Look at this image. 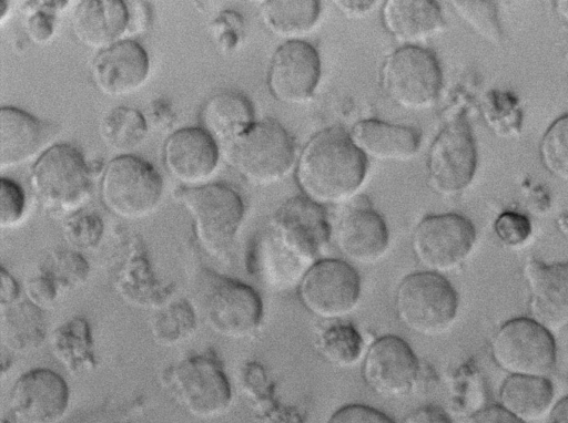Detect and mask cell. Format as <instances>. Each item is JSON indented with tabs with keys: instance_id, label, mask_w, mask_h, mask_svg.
<instances>
[{
	"instance_id": "12",
	"label": "cell",
	"mask_w": 568,
	"mask_h": 423,
	"mask_svg": "<svg viewBox=\"0 0 568 423\" xmlns=\"http://www.w3.org/2000/svg\"><path fill=\"white\" fill-rule=\"evenodd\" d=\"M361 277L345 260L318 259L297 282V295L304 308L324 320H341L358 305Z\"/></svg>"
},
{
	"instance_id": "42",
	"label": "cell",
	"mask_w": 568,
	"mask_h": 423,
	"mask_svg": "<svg viewBox=\"0 0 568 423\" xmlns=\"http://www.w3.org/2000/svg\"><path fill=\"white\" fill-rule=\"evenodd\" d=\"M42 7L32 9L27 19V32L30 39L38 44L47 43L53 35L55 17L54 11L68 4L59 1H41Z\"/></svg>"
},
{
	"instance_id": "32",
	"label": "cell",
	"mask_w": 568,
	"mask_h": 423,
	"mask_svg": "<svg viewBox=\"0 0 568 423\" xmlns=\"http://www.w3.org/2000/svg\"><path fill=\"white\" fill-rule=\"evenodd\" d=\"M317 345L327 362L341 368L356 364L364 350L357 328L343 319L329 321L321 330Z\"/></svg>"
},
{
	"instance_id": "6",
	"label": "cell",
	"mask_w": 568,
	"mask_h": 423,
	"mask_svg": "<svg viewBox=\"0 0 568 423\" xmlns=\"http://www.w3.org/2000/svg\"><path fill=\"white\" fill-rule=\"evenodd\" d=\"M174 197L192 217L195 236L211 255H221L232 245L244 218L240 194L224 184L181 186Z\"/></svg>"
},
{
	"instance_id": "8",
	"label": "cell",
	"mask_w": 568,
	"mask_h": 423,
	"mask_svg": "<svg viewBox=\"0 0 568 423\" xmlns=\"http://www.w3.org/2000/svg\"><path fill=\"white\" fill-rule=\"evenodd\" d=\"M100 193L103 205L112 214L125 219H140L160 205L163 180L149 162L124 154L105 165Z\"/></svg>"
},
{
	"instance_id": "20",
	"label": "cell",
	"mask_w": 568,
	"mask_h": 423,
	"mask_svg": "<svg viewBox=\"0 0 568 423\" xmlns=\"http://www.w3.org/2000/svg\"><path fill=\"white\" fill-rule=\"evenodd\" d=\"M334 237L339 251L351 261L369 265L382 259L389 246L388 227L369 206H352L336 223Z\"/></svg>"
},
{
	"instance_id": "25",
	"label": "cell",
	"mask_w": 568,
	"mask_h": 423,
	"mask_svg": "<svg viewBox=\"0 0 568 423\" xmlns=\"http://www.w3.org/2000/svg\"><path fill=\"white\" fill-rule=\"evenodd\" d=\"M382 19L387 32L404 45H418L445 27L437 3L425 0H387Z\"/></svg>"
},
{
	"instance_id": "51",
	"label": "cell",
	"mask_w": 568,
	"mask_h": 423,
	"mask_svg": "<svg viewBox=\"0 0 568 423\" xmlns=\"http://www.w3.org/2000/svg\"><path fill=\"white\" fill-rule=\"evenodd\" d=\"M556 10L568 24V1H557Z\"/></svg>"
},
{
	"instance_id": "36",
	"label": "cell",
	"mask_w": 568,
	"mask_h": 423,
	"mask_svg": "<svg viewBox=\"0 0 568 423\" xmlns=\"http://www.w3.org/2000/svg\"><path fill=\"white\" fill-rule=\"evenodd\" d=\"M43 268L53 276L62 291L82 286L90 275L89 262L74 250L53 252Z\"/></svg>"
},
{
	"instance_id": "37",
	"label": "cell",
	"mask_w": 568,
	"mask_h": 423,
	"mask_svg": "<svg viewBox=\"0 0 568 423\" xmlns=\"http://www.w3.org/2000/svg\"><path fill=\"white\" fill-rule=\"evenodd\" d=\"M484 116L498 134L510 135L516 133L520 124L521 113L513 95L504 92H490L483 104Z\"/></svg>"
},
{
	"instance_id": "30",
	"label": "cell",
	"mask_w": 568,
	"mask_h": 423,
	"mask_svg": "<svg viewBox=\"0 0 568 423\" xmlns=\"http://www.w3.org/2000/svg\"><path fill=\"white\" fill-rule=\"evenodd\" d=\"M42 310L28 300L2 309V336L8 349L26 353L37 350L45 339Z\"/></svg>"
},
{
	"instance_id": "17",
	"label": "cell",
	"mask_w": 568,
	"mask_h": 423,
	"mask_svg": "<svg viewBox=\"0 0 568 423\" xmlns=\"http://www.w3.org/2000/svg\"><path fill=\"white\" fill-rule=\"evenodd\" d=\"M321 78L317 50L302 40L280 45L270 62L267 85L272 95L285 104H303L314 94Z\"/></svg>"
},
{
	"instance_id": "41",
	"label": "cell",
	"mask_w": 568,
	"mask_h": 423,
	"mask_svg": "<svg viewBox=\"0 0 568 423\" xmlns=\"http://www.w3.org/2000/svg\"><path fill=\"white\" fill-rule=\"evenodd\" d=\"M499 240L509 247H518L526 243L531 234L530 220L518 212L501 213L494 225Z\"/></svg>"
},
{
	"instance_id": "11",
	"label": "cell",
	"mask_w": 568,
	"mask_h": 423,
	"mask_svg": "<svg viewBox=\"0 0 568 423\" xmlns=\"http://www.w3.org/2000/svg\"><path fill=\"white\" fill-rule=\"evenodd\" d=\"M201 303L209 327L225 338H247L257 331L263 320L264 307L257 291L221 274L207 275Z\"/></svg>"
},
{
	"instance_id": "40",
	"label": "cell",
	"mask_w": 568,
	"mask_h": 423,
	"mask_svg": "<svg viewBox=\"0 0 568 423\" xmlns=\"http://www.w3.org/2000/svg\"><path fill=\"white\" fill-rule=\"evenodd\" d=\"M61 291L57 280L43 267L32 275L24 286L27 300L42 311L57 302Z\"/></svg>"
},
{
	"instance_id": "4",
	"label": "cell",
	"mask_w": 568,
	"mask_h": 423,
	"mask_svg": "<svg viewBox=\"0 0 568 423\" xmlns=\"http://www.w3.org/2000/svg\"><path fill=\"white\" fill-rule=\"evenodd\" d=\"M92 174L82 153L55 144L39 155L31 169V187L43 208L54 216L81 210L92 192Z\"/></svg>"
},
{
	"instance_id": "33",
	"label": "cell",
	"mask_w": 568,
	"mask_h": 423,
	"mask_svg": "<svg viewBox=\"0 0 568 423\" xmlns=\"http://www.w3.org/2000/svg\"><path fill=\"white\" fill-rule=\"evenodd\" d=\"M196 313L185 299H179L159 309L152 321L151 332L162 345H176L193 336Z\"/></svg>"
},
{
	"instance_id": "38",
	"label": "cell",
	"mask_w": 568,
	"mask_h": 423,
	"mask_svg": "<svg viewBox=\"0 0 568 423\" xmlns=\"http://www.w3.org/2000/svg\"><path fill=\"white\" fill-rule=\"evenodd\" d=\"M103 228V221L99 215L79 210L69 216L64 223L63 234L73 248L92 249L99 245Z\"/></svg>"
},
{
	"instance_id": "2",
	"label": "cell",
	"mask_w": 568,
	"mask_h": 423,
	"mask_svg": "<svg viewBox=\"0 0 568 423\" xmlns=\"http://www.w3.org/2000/svg\"><path fill=\"white\" fill-rule=\"evenodd\" d=\"M366 172V157L349 133L327 127L313 135L301 151L295 177L302 195L324 206L355 196Z\"/></svg>"
},
{
	"instance_id": "29",
	"label": "cell",
	"mask_w": 568,
	"mask_h": 423,
	"mask_svg": "<svg viewBox=\"0 0 568 423\" xmlns=\"http://www.w3.org/2000/svg\"><path fill=\"white\" fill-rule=\"evenodd\" d=\"M318 1H263L261 16L264 25L276 37L300 40L315 27L320 17Z\"/></svg>"
},
{
	"instance_id": "5",
	"label": "cell",
	"mask_w": 568,
	"mask_h": 423,
	"mask_svg": "<svg viewBox=\"0 0 568 423\" xmlns=\"http://www.w3.org/2000/svg\"><path fill=\"white\" fill-rule=\"evenodd\" d=\"M395 311L400 322L422 336H438L456 321L459 297L440 274L423 270L405 276L394 296Z\"/></svg>"
},
{
	"instance_id": "46",
	"label": "cell",
	"mask_w": 568,
	"mask_h": 423,
	"mask_svg": "<svg viewBox=\"0 0 568 423\" xmlns=\"http://www.w3.org/2000/svg\"><path fill=\"white\" fill-rule=\"evenodd\" d=\"M20 299V286L16 278L4 268L0 272V308L6 309Z\"/></svg>"
},
{
	"instance_id": "14",
	"label": "cell",
	"mask_w": 568,
	"mask_h": 423,
	"mask_svg": "<svg viewBox=\"0 0 568 423\" xmlns=\"http://www.w3.org/2000/svg\"><path fill=\"white\" fill-rule=\"evenodd\" d=\"M477 168V148L467 122L457 118L435 137L428 153L427 174L432 188L452 196L463 192Z\"/></svg>"
},
{
	"instance_id": "23",
	"label": "cell",
	"mask_w": 568,
	"mask_h": 423,
	"mask_svg": "<svg viewBox=\"0 0 568 423\" xmlns=\"http://www.w3.org/2000/svg\"><path fill=\"white\" fill-rule=\"evenodd\" d=\"M128 4L121 0H84L75 7L72 28L77 39L92 49L120 41L129 29Z\"/></svg>"
},
{
	"instance_id": "26",
	"label": "cell",
	"mask_w": 568,
	"mask_h": 423,
	"mask_svg": "<svg viewBox=\"0 0 568 423\" xmlns=\"http://www.w3.org/2000/svg\"><path fill=\"white\" fill-rule=\"evenodd\" d=\"M201 116L204 130L224 147L255 123L251 102L245 95L234 91L211 96L205 102Z\"/></svg>"
},
{
	"instance_id": "9",
	"label": "cell",
	"mask_w": 568,
	"mask_h": 423,
	"mask_svg": "<svg viewBox=\"0 0 568 423\" xmlns=\"http://www.w3.org/2000/svg\"><path fill=\"white\" fill-rule=\"evenodd\" d=\"M490 353L496 365L508 375L547 378L558 359L551 331L526 317L510 319L498 328Z\"/></svg>"
},
{
	"instance_id": "48",
	"label": "cell",
	"mask_w": 568,
	"mask_h": 423,
	"mask_svg": "<svg viewBox=\"0 0 568 423\" xmlns=\"http://www.w3.org/2000/svg\"><path fill=\"white\" fill-rule=\"evenodd\" d=\"M334 4L347 18L358 19L369 14L378 4L377 1H335Z\"/></svg>"
},
{
	"instance_id": "44",
	"label": "cell",
	"mask_w": 568,
	"mask_h": 423,
	"mask_svg": "<svg viewBox=\"0 0 568 423\" xmlns=\"http://www.w3.org/2000/svg\"><path fill=\"white\" fill-rule=\"evenodd\" d=\"M466 423H525L499 404L488 405L473 413Z\"/></svg>"
},
{
	"instance_id": "10",
	"label": "cell",
	"mask_w": 568,
	"mask_h": 423,
	"mask_svg": "<svg viewBox=\"0 0 568 423\" xmlns=\"http://www.w3.org/2000/svg\"><path fill=\"white\" fill-rule=\"evenodd\" d=\"M381 80L385 93L407 110H423L437 100L443 74L434 53L420 45H403L383 63Z\"/></svg>"
},
{
	"instance_id": "18",
	"label": "cell",
	"mask_w": 568,
	"mask_h": 423,
	"mask_svg": "<svg viewBox=\"0 0 568 423\" xmlns=\"http://www.w3.org/2000/svg\"><path fill=\"white\" fill-rule=\"evenodd\" d=\"M217 142L202 127H183L166 138L163 161L168 172L185 186L209 179L217 168Z\"/></svg>"
},
{
	"instance_id": "19",
	"label": "cell",
	"mask_w": 568,
	"mask_h": 423,
	"mask_svg": "<svg viewBox=\"0 0 568 423\" xmlns=\"http://www.w3.org/2000/svg\"><path fill=\"white\" fill-rule=\"evenodd\" d=\"M150 59L145 49L133 40L101 50L92 61L91 75L97 87L110 96L128 95L146 82Z\"/></svg>"
},
{
	"instance_id": "43",
	"label": "cell",
	"mask_w": 568,
	"mask_h": 423,
	"mask_svg": "<svg viewBox=\"0 0 568 423\" xmlns=\"http://www.w3.org/2000/svg\"><path fill=\"white\" fill-rule=\"evenodd\" d=\"M326 423H395L385 413L364 404H347L336 410Z\"/></svg>"
},
{
	"instance_id": "7",
	"label": "cell",
	"mask_w": 568,
	"mask_h": 423,
	"mask_svg": "<svg viewBox=\"0 0 568 423\" xmlns=\"http://www.w3.org/2000/svg\"><path fill=\"white\" fill-rule=\"evenodd\" d=\"M225 149L230 164L243 178L255 185L281 180L295 161L292 136L271 118L255 122Z\"/></svg>"
},
{
	"instance_id": "13",
	"label": "cell",
	"mask_w": 568,
	"mask_h": 423,
	"mask_svg": "<svg viewBox=\"0 0 568 423\" xmlns=\"http://www.w3.org/2000/svg\"><path fill=\"white\" fill-rule=\"evenodd\" d=\"M476 238V228L465 216L454 213L429 215L415 227L412 249L426 270L443 275L467 260Z\"/></svg>"
},
{
	"instance_id": "35",
	"label": "cell",
	"mask_w": 568,
	"mask_h": 423,
	"mask_svg": "<svg viewBox=\"0 0 568 423\" xmlns=\"http://www.w3.org/2000/svg\"><path fill=\"white\" fill-rule=\"evenodd\" d=\"M452 6L459 18L480 37L495 44L500 42L501 30L491 1H452Z\"/></svg>"
},
{
	"instance_id": "24",
	"label": "cell",
	"mask_w": 568,
	"mask_h": 423,
	"mask_svg": "<svg viewBox=\"0 0 568 423\" xmlns=\"http://www.w3.org/2000/svg\"><path fill=\"white\" fill-rule=\"evenodd\" d=\"M349 135L366 158L377 161H408L420 145V136L413 127L375 118L357 122Z\"/></svg>"
},
{
	"instance_id": "50",
	"label": "cell",
	"mask_w": 568,
	"mask_h": 423,
	"mask_svg": "<svg viewBox=\"0 0 568 423\" xmlns=\"http://www.w3.org/2000/svg\"><path fill=\"white\" fill-rule=\"evenodd\" d=\"M558 355L561 353L568 359V324L561 329V337L559 343H557Z\"/></svg>"
},
{
	"instance_id": "31",
	"label": "cell",
	"mask_w": 568,
	"mask_h": 423,
	"mask_svg": "<svg viewBox=\"0 0 568 423\" xmlns=\"http://www.w3.org/2000/svg\"><path fill=\"white\" fill-rule=\"evenodd\" d=\"M149 123L138 110L118 106L110 110L100 123V135L104 143L119 152H129L142 144Z\"/></svg>"
},
{
	"instance_id": "3",
	"label": "cell",
	"mask_w": 568,
	"mask_h": 423,
	"mask_svg": "<svg viewBox=\"0 0 568 423\" xmlns=\"http://www.w3.org/2000/svg\"><path fill=\"white\" fill-rule=\"evenodd\" d=\"M162 385L190 415L211 420L232 403V389L222 362L212 351L189 354L168 367Z\"/></svg>"
},
{
	"instance_id": "47",
	"label": "cell",
	"mask_w": 568,
	"mask_h": 423,
	"mask_svg": "<svg viewBox=\"0 0 568 423\" xmlns=\"http://www.w3.org/2000/svg\"><path fill=\"white\" fill-rule=\"evenodd\" d=\"M148 112V123H152L158 128L169 127L175 117L171 105L164 100H155L150 104Z\"/></svg>"
},
{
	"instance_id": "34",
	"label": "cell",
	"mask_w": 568,
	"mask_h": 423,
	"mask_svg": "<svg viewBox=\"0 0 568 423\" xmlns=\"http://www.w3.org/2000/svg\"><path fill=\"white\" fill-rule=\"evenodd\" d=\"M539 154L550 174L568 180V113L556 118L545 131Z\"/></svg>"
},
{
	"instance_id": "45",
	"label": "cell",
	"mask_w": 568,
	"mask_h": 423,
	"mask_svg": "<svg viewBox=\"0 0 568 423\" xmlns=\"http://www.w3.org/2000/svg\"><path fill=\"white\" fill-rule=\"evenodd\" d=\"M404 423H453V421L442 407L424 405L410 412Z\"/></svg>"
},
{
	"instance_id": "39",
	"label": "cell",
	"mask_w": 568,
	"mask_h": 423,
	"mask_svg": "<svg viewBox=\"0 0 568 423\" xmlns=\"http://www.w3.org/2000/svg\"><path fill=\"white\" fill-rule=\"evenodd\" d=\"M0 185V226L12 228L24 218L27 197L22 187L12 179L2 177Z\"/></svg>"
},
{
	"instance_id": "27",
	"label": "cell",
	"mask_w": 568,
	"mask_h": 423,
	"mask_svg": "<svg viewBox=\"0 0 568 423\" xmlns=\"http://www.w3.org/2000/svg\"><path fill=\"white\" fill-rule=\"evenodd\" d=\"M499 405L527 423L548 415L554 406V388L544 376L508 375L498 392Z\"/></svg>"
},
{
	"instance_id": "22",
	"label": "cell",
	"mask_w": 568,
	"mask_h": 423,
	"mask_svg": "<svg viewBox=\"0 0 568 423\" xmlns=\"http://www.w3.org/2000/svg\"><path fill=\"white\" fill-rule=\"evenodd\" d=\"M51 138L48 124L17 109L0 110V167H13L33 158Z\"/></svg>"
},
{
	"instance_id": "16",
	"label": "cell",
	"mask_w": 568,
	"mask_h": 423,
	"mask_svg": "<svg viewBox=\"0 0 568 423\" xmlns=\"http://www.w3.org/2000/svg\"><path fill=\"white\" fill-rule=\"evenodd\" d=\"M69 404L67 381L49 368L23 372L9 393V412L14 423H59Z\"/></svg>"
},
{
	"instance_id": "15",
	"label": "cell",
	"mask_w": 568,
	"mask_h": 423,
	"mask_svg": "<svg viewBox=\"0 0 568 423\" xmlns=\"http://www.w3.org/2000/svg\"><path fill=\"white\" fill-rule=\"evenodd\" d=\"M419 361L402 338L385 334L371 343L363 357L362 375L369 389L386 399L413 392L419 376Z\"/></svg>"
},
{
	"instance_id": "49",
	"label": "cell",
	"mask_w": 568,
	"mask_h": 423,
	"mask_svg": "<svg viewBox=\"0 0 568 423\" xmlns=\"http://www.w3.org/2000/svg\"><path fill=\"white\" fill-rule=\"evenodd\" d=\"M547 423H568V395L554 404Z\"/></svg>"
},
{
	"instance_id": "21",
	"label": "cell",
	"mask_w": 568,
	"mask_h": 423,
	"mask_svg": "<svg viewBox=\"0 0 568 423\" xmlns=\"http://www.w3.org/2000/svg\"><path fill=\"white\" fill-rule=\"evenodd\" d=\"M529 310L548 330L568 324V262L531 264L527 268Z\"/></svg>"
},
{
	"instance_id": "28",
	"label": "cell",
	"mask_w": 568,
	"mask_h": 423,
	"mask_svg": "<svg viewBox=\"0 0 568 423\" xmlns=\"http://www.w3.org/2000/svg\"><path fill=\"white\" fill-rule=\"evenodd\" d=\"M50 345L57 361L72 374L97 368L95 345L91 326L81 316L70 317L51 333Z\"/></svg>"
},
{
	"instance_id": "1",
	"label": "cell",
	"mask_w": 568,
	"mask_h": 423,
	"mask_svg": "<svg viewBox=\"0 0 568 423\" xmlns=\"http://www.w3.org/2000/svg\"><path fill=\"white\" fill-rule=\"evenodd\" d=\"M331 237L323 206L300 195L285 200L255 245L256 258L272 282H298Z\"/></svg>"
}]
</instances>
